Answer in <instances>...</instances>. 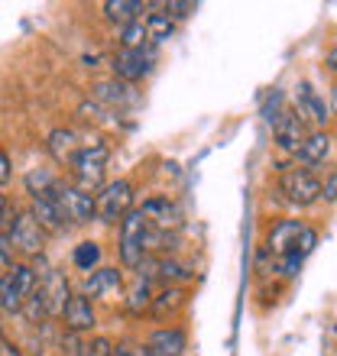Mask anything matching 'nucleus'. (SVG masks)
I'll return each mask as SVG.
<instances>
[{
  "mask_svg": "<svg viewBox=\"0 0 337 356\" xmlns=\"http://www.w3.org/2000/svg\"><path fill=\"white\" fill-rule=\"evenodd\" d=\"M146 220L150 230H162V234H175L178 227H182V207L175 201H168V197H146L143 207H136Z\"/></svg>",
  "mask_w": 337,
  "mask_h": 356,
  "instance_id": "9",
  "label": "nucleus"
},
{
  "mask_svg": "<svg viewBox=\"0 0 337 356\" xmlns=\"http://www.w3.org/2000/svg\"><path fill=\"white\" fill-rule=\"evenodd\" d=\"M185 301H188V291L185 289H178V285H166L159 295H152L150 314L156 321H162V318H168V314H175V311L185 308Z\"/></svg>",
  "mask_w": 337,
  "mask_h": 356,
  "instance_id": "20",
  "label": "nucleus"
},
{
  "mask_svg": "<svg viewBox=\"0 0 337 356\" xmlns=\"http://www.w3.org/2000/svg\"><path fill=\"white\" fill-rule=\"evenodd\" d=\"M7 211H10V204H7V197L0 195V220H3V217H7Z\"/></svg>",
  "mask_w": 337,
  "mask_h": 356,
  "instance_id": "39",
  "label": "nucleus"
},
{
  "mask_svg": "<svg viewBox=\"0 0 337 356\" xmlns=\"http://www.w3.org/2000/svg\"><path fill=\"white\" fill-rule=\"evenodd\" d=\"M301 220H292V217H285V220H276L269 230V236H266V253L272 256H285L295 250V240H299L301 234Z\"/></svg>",
  "mask_w": 337,
  "mask_h": 356,
  "instance_id": "16",
  "label": "nucleus"
},
{
  "mask_svg": "<svg viewBox=\"0 0 337 356\" xmlns=\"http://www.w3.org/2000/svg\"><path fill=\"white\" fill-rule=\"evenodd\" d=\"M295 101H299V111H295L299 117H308V120H315L318 127H328L331 123V107L324 104V97H321L308 81H299V88H295Z\"/></svg>",
  "mask_w": 337,
  "mask_h": 356,
  "instance_id": "14",
  "label": "nucleus"
},
{
  "mask_svg": "<svg viewBox=\"0 0 337 356\" xmlns=\"http://www.w3.org/2000/svg\"><path fill=\"white\" fill-rule=\"evenodd\" d=\"M279 188H282V195L299 207H308V204H315V201H321V181H318V175L308 169L282 172Z\"/></svg>",
  "mask_w": 337,
  "mask_h": 356,
  "instance_id": "8",
  "label": "nucleus"
},
{
  "mask_svg": "<svg viewBox=\"0 0 337 356\" xmlns=\"http://www.w3.org/2000/svg\"><path fill=\"white\" fill-rule=\"evenodd\" d=\"M143 356H156V353H146V350H143Z\"/></svg>",
  "mask_w": 337,
  "mask_h": 356,
  "instance_id": "42",
  "label": "nucleus"
},
{
  "mask_svg": "<svg viewBox=\"0 0 337 356\" xmlns=\"http://www.w3.org/2000/svg\"><path fill=\"white\" fill-rule=\"evenodd\" d=\"M0 356H23V350L13 343V340H7V337H0Z\"/></svg>",
  "mask_w": 337,
  "mask_h": 356,
  "instance_id": "37",
  "label": "nucleus"
},
{
  "mask_svg": "<svg viewBox=\"0 0 337 356\" xmlns=\"http://www.w3.org/2000/svg\"><path fill=\"white\" fill-rule=\"evenodd\" d=\"M111 353H113V343L107 337H94L88 343V350H84V356H111Z\"/></svg>",
  "mask_w": 337,
  "mask_h": 356,
  "instance_id": "34",
  "label": "nucleus"
},
{
  "mask_svg": "<svg viewBox=\"0 0 337 356\" xmlns=\"http://www.w3.org/2000/svg\"><path fill=\"white\" fill-rule=\"evenodd\" d=\"M19 314L29 321V324H39L42 318H49V311H46V301H42V291H39V285H36V291L29 295L26 301H23V308H19Z\"/></svg>",
  "mask_w": 337,
  "mask_h": 356,
  "instance_id": "28",
  "label": "nucleus"
},
{
  "mask_svg": "<svg viewBox=\"0 0 337 356\" xmlns=\"http://www.w3.org/2000/svg\"><path fill=\"white\" fill-rule=\"evenodd\" d=\"M334 191H337V175H334V172H331V175H328V181L321 185V197H324L328 204H334V197H337Z\"/></svg>",
  "mask_w": 337,
  "mask_h": 356,
  "instance_id": "36",
  "label": "nucleus"
},
{
  "mask_svg": "<svg viewBox=\"0 0 337 356\" xmlns=\"http://www.w3.org/2000/svg\"><path fill=\"white\" fill-rule=\"evenodd\" d=\"M58 356H62V353H58Z\"/></svg>",
  "mask_w": 337,
  "mask_h": 356,
  "instance_id": "44",
  "label": "nucleus"
},
{
  "mask_svg": "<svg viewBox=\"0 0 337 356\" xmlns=\"http://www.w3.org/2000/svg\"><path fill=\"white\" fill-rule=\"evenodd\" d=\"M152 305V289L146 279H136L130 285V291H127V311H130L133 318H140L143 311H150Z\"/></svg>",
  "mask_w": 337,
  "mask_h": 356,
  "instance_id": "25",
  "label": "nucleus"
},
{
  "mask_svg": "<svg viewBox=\"0 0 337 356\" xmlns=\"http://www.w3.org/2000/svg\"><path fill=\"white\" fill-rule=\"evenodd\" d=\"M72 263L81 272H94L97 263H101V246L94 243V240H81V243L75 246V253H72Z\"/></svg>",
  "mask_w": 337,
  "mask_h": 356,
  "instance_id": "26",
  "label": "nucleus"
},
{
  "mask_svg": "<svg viewBox=\"0 0 337 356\" xmlns=\"http://www.w3.org/2000/svg\"><path fill=\"white\" fill-rule=\"evenodd\" d=\"M315 246H318V230H311V227H301L299 240H295V250L292 253H299L301 259H308L315 253Z\"/></svg>",
  "mask_w": 337,
  "mask_h": 356,
  "instance_id": "31",
  "label": "nucleus"
},
{
  "mask_svg": "<svg viewBox=\"0 0 337 356\" xmlns=\"http://www.w3.org/2000/svg\"><path fill=\"white\" fill-rule=\"evenodd\" d=\"M143 13V3L140 0H107L104 3V17L111 19V23H117V26H130V23H136Z\"/></svg>",
  "mask_w": 337,
  "mask_h": 356,
  "instance_id": "22",
  "label": "nucleus"
},
{
  "mask_svg": "<svg viewBox=\"0 0 337 356\" xmlns=\"http://www.w3.org/2000/svg\"><path fill=\"white\" fill-rule=\"evenodd\" d=\"M130 207H133V181H127V178L107 181L101 188V195H94V220L117 224Z\"/></svg>",
  "mask_w": 337,
  "mask_h": 356,
  "instance_id": "3",
  "label": "nucleus"
},
{
  "mask_svg": "<svg viewBox=\"0 0 337 356\" xmlns=\"http://www.w3.org/2000/svg\"><path fill=\"white\" fill-rule=\"evenodd\" d=\"M162 10H166V17L175 23V19H185L191 17L198 10V3H182V0H168V3H162Z\"/></svg>",
  "mask_w": 337,
  "mask_h": 356,
  "instance_id": "32",
  "label": "nucleus"
},
{
  "mask_svg": "<svg viewBox=\"0 0 337 356\" xmlns=\"http://www.w3.org/2000/svg\"><path fill=\"white\" fill-rule=\"evenodd\" d=\"M91 97L97 104H104V107H130L136 101V91H133V85H123V81L111 78V81L91 85Z\"/></svg>",
  "mask_w": 337,
  "mask_h": 356,
  "instance_id": "19",
  "label": "nucleus"
},
{
  "mask_svg": "<svg viewBox=\"0 0 337 356\" xmlns=\"http://www.w3.org/2000/svg\"><path fill=\"white\" fill-rule=\"evenodd\" d=\"M39 291H42V301H46L49 318H58L62 308H65V301L72 298V289H68L65 272H58V269H49L46 279H39Z\"/></svg>",
  "mask_w": 337,
  "mask_h": 356,
  "instance_id": "12",
  "label": "nucleus"
},
{
  "mask_svg": "<svg viewBox=\"0 0 337 356\" xmlns=\"http://www.w3.org/2000/svg\"><path fill=\"white\" fill-rule=\"evenodd\" d=\"M0 337H3V330H0Z\"/></svg>",
  "mask_w": 337,
  "mask_h": 356,
  "instance_id": "43",
  "label": "nucleus"
},
{
  "mask_svg": "<svg viewBox=\"0 0 337 356\" xmlns=\"http://www.w3.org/2000/svg\"><path fill=\"white\" fill-rule=\"evenodd\" d=\"M152 65H156V52H152L150 46L146 49H120L111 62L113 78L123 81V85H133V81L146 78L152 72Z\"/></svg>",
  "mask_w": 337,
  "mask_h": 356,
  "instance_id": "7",
  "label": "nucleus"
},
{
  "mask_svg": "<svg viewBox=\"0 0 337 356\" xmlns=\"http://www.w3.org/2000/svg\"><path fill=\"white\" fill-rule=\"evenodd\" d=\"M282 107H285V97H282V91H272L269 97H266V104H262V117H266V123L276 120V117L282 113Z\"/></svg>",
  "mask_w": 337,
  "mask_h": 356,
  "instance_id": "33",
  "label": "nucleus"
},
{
  "mask_svg": "<svg viewBox=\"0 0 337 356\" xmlns=\"http://www.w3.org/2000/svg\"><path fill=\"white\" fill-rule=\"evenodd\" d=\"M331 149H334L331 133L315 130V133H305L301 146L295 149V159L301 162V169H308V165H321L324 159H331Z\"/></svg>",
  "mask_w": 337,
  "mask_h": 356,
  "instance_id": "13",
  "label": "nucleus"
},
{
  "mask_svg": "<svg viewBox=\"0 0 337 356\" xmlns=\"http://www.w3.org/2000/svg\"><path fill=\"white\" fill-rule=\"evenodd\" d=\"M269 127H272L276 143H279L285 152H295L301 146V140H305V123H301V117L295 111H289V107H282V113Z\"/></svg>",
  "mask_w": 337,
  "mask_h": 356,
  "instance_id": "11",
  "label": "nucleus"
},
{
  "mask_svg": "<svg viewBox=\"0 0 337 356\" xmlns=\"http://www.w3.org/2000/svg\"><path fill=\"white\" fill-rule=\"evenodd\" d=\"M3 272H7V269H3V266H0V279H3Z\"/></svg>",
  "mask_w": 337,
  "mask_h": 356,
  "instance_id": "41",
  "label": "nucleus"
},
{
  "mask_svg": "<svg viewBox=\"0 0 337 356\" xmlns=\"http://www.w3.org/2000/svg\"><path fill=\"white\" fill-rule=\"evenodd\" d=\"M143 26H146V39H150V46H159V42L172 39V33H175V23H172L166 13H150V17L143 19Z\"/></svg>",
  "mask_w": 337,
  "mask_h": 356,
  "instance_id": "24",
  "label": "nucleus"
},
{
  "mask_svg": "<svg viewBox=\"0 0 337 356\" xmlns=\"http://www.w3.org/2000/svg\"><path fill=\"white\" fill-rule=\"evenodd\" d=\"M107 159H111V146L104 140L84 143L78 156L72 159V175H75V188L78 191H101L104 188V172H107Z\"/></svg>",
  "mask_w": 337,
  "mask_h": 356,
  "instance_id": "1",
  "label": "nucleus"
},
{
  "mask_svg": "<svg viewBox=\"0 0 337 356\" xmlns=\"http://www.w3.org/2000/svg\"><path fill=\"white\" fill-rule=\"evenodd\" d=\"M46 149L49 156L58 162V165H72V159L78 156L81 143H78V133L68 130V127H56V130L46 136Z\"/></svg>",
  "mask_w": 337,
  "mask_h": 356,
  "instance_id": "17",
  "label": "nucleus"
},
{
  "mask_svg": "<svg viewBox=\"0 0 337 356\" xmlns=\"http://www.w3.org/2000/svg\"><path fill=\"white\" fill-rule=\"evenodd\" d=\"M195 275V269L185 263H178V259H168V256H159L156 259V275L152 279H162L166 285H175V282H188Z\"/></svg>",
  "mask_w": 337,
  "mask_h": 356,
  "instance_id": "23",
  "label": "nucleus"
},
{
  "mask_svg": "<svg viewBox=\"0 0 337 356\" xmlns=\"http://www.w3.org/2000/svg\"><path fill=\"white\" fill-rule=\"evenodd\" d=\"M123 289V272L113 269V266H104V269H94L81 285L84 298H101V295H111V291Z\"/></svg>",
  "mask_w": 337,
  "mask_h": 356,
  "instance_id": "18",
  "label": "nucleus"
},
{
  "mask_svg": "<svg viewBox=\"0 0 337 356\" xmlns=\"http://www.w3.org/2000/svg\"><path fill=\"white\" fill-rule=\"evenodd\" d=\"M49 197H52L62 224L81 227V224H91L94 220V195H88V191H78L75 185L56 181V185L49 188Z\"/></svg>",
  "mask_w": 337,
  "mask_h": 356,
  "instance_id": "2",
  "label": "nucleus"
},
{
  "mask_svg": "<svg viewBox=\"0 0 337 356\" xmlns=\"http://www.w3.org/2000/svg\"><path fill=\"white\" fill-rule=\"evenodd\" d=\"M120 46H123V49H146V46H150L143 19H136V23H130V26L120 29Z\"/></svg>",
  "mask_w": 337,
  "mask_h": 356,
  "instance_id": "27",
  "label": "nucleus"
},
{
  "mask_svg": "<svg viewBox=\"0 0 337 356\" xmlns=\"http://www.w3.org/2000/svg\"><path fill=\"white\" fill-rule=\"evenodd\" d=\"M188 347V334L182 327H156L146 340V353L156 356H182Z\"/></svg>",
  "mask_w": 337,
  "mask_h": 356,
  "instance_id": "15",
  "label": "nucleus"
},
{
  "mask_svg": "<svg viewBox=\"0 0 337 356\" xmlns=\"http://www.w3.org/2000/svg\"><path fill=\"white\" fill-rule=\"evenodd\" d=\"M0 266H3V269L13 266V250H10V243H7V234H0Z\"/></svg>",
  "mask_w": 337,
  "mask_h": 356,
  "instance_id": "35",
  "label": "nucleus"
},
{
  "mask_svg": "<svg viewBox=\"0 0 337 356\" xmlns=\"http://www.w3.org/2000/svg\"><path fill=\"white\" fill-rule=\"evenodd\" d=\"M36 285L39 282L26 263H13L3 272V279H0V308L10 311V314H19L23 301L36 291Z\"/></svg>",
  "mask_w": 337,
  "mask_h": 356,
  "instance_id": "4",
  "label": "nucleus"
},
{
  "mask_svg": "<svg viewBox=\"0 0 337 356\" xmlns=\"http://www.w3.org/2000/svg\"><path fill=\"white\" fill-rule=\"evenodd\" d=\"M301 259L299 253H285V256H276V272H279L285 282H292V279H299V272H301Z\"/></svg>",
  "mask_w": 337,
  "mask_h": 356,
  "instance_id": "30",
  "label": "nucleus"
},
{
  "mask_svg": "<svg viewBox=\"0 0 337 356\" xmlns=\"http://www.w3.org/2000/svg\"><path fill=\"white\" fill-rule=\"evenodd\" d=\"M7 243L10 250H19L23 256H42V243H46V234L39 230V224L33 220L29 211H13V220L7 227Z\"/></svg>",
  "mask_w": 337,
  "mask_h": 356,
  "instance_id": "5",
  "label": "nucleus"
},
{
  "mask_svg": "<svg viewBox=\"0 0 337 356\" xmlns=\"http://www.w3.org/2000/svg\"><path fill=\"white\" fill-rule=\"evenodd\" d=\"M29 214H33V220L39 224V230L42 234H58L62 230V217H58V211H56V204H52V197H49V191L46 195H33V207H29Z\"/></svg>",
  "mask_w": 337,
  "mask_h": 356,
  "instance_id": "21",
  "label": "nucleus"
},
{
  "mask_svg": "<svg viewBox=\"0 0 337 356\" xmlns=\"http://www.w3.org/2000/svg\"><path fill=\"white\" fill-rule=\"evenodd\" d=\"M58 178L52 175L49 169H33V172H26V191L29 195H46L49 188L56 185Z\"/></svg>",
  "mask_w": 337,
  "mask_h": 356,
  "instance_id": "29",
  "label": "nucleus"
},
{
  "mask_svg": "<svg viewBox=\"0 0 337 356\" xmlns=\"http://www.w3.org/2000/svg\"><path fill=\"white\" fill-rule=\"evenodd\" d=\"M111 356H133V353H130L127 347H113V353H111Z\"/></svg>",
  "mask_w": 337,
  "mask_h": 356,
  "instance_id": "40",
  "label": "nucleus"
},
{
  "mask_svg": "<svg viewBox=\"0 0 337 356\" xmlns=\"http://www.w3.org/2000/svg\"><path fill=\"white\" fill-rule=\"evenodd\" d=\"M58 318L65 321L68 334H78V337L91 334L94 324H97V314H94L91 298H84V295H72V298L65 301V308H62V314H58Z\"/></svg>",
  "mask_w": 337,
  "mask_h": 356,
  "instance_id": "10",
  "label": "nucleus"
},
{
  "mask_svg": "<svg viewBox=\"0 0 337 356\" xmlns=\"http://www.w3.org/2000/svg\"><path fill=\"white\" fill-rule=\"evenodd\" d=\"M7 178H10V156L0 149V185H7Z\"/></svg>",
  "mask_w": 337,
  "mask_h": 356,
  "instance_id": "38",
  "label": "nucleus"
},
{
  "mask_svg": "<svg viewBox=\"0 0 337 356\" xmlns=\"http://www.w3.org/2000/svg\"><path fill=\"white\" fill-rule=\"evenodd\" d=\"M143 240H146V220H143V214L136 207H130V211L120 217V263L127 266V269H136L140 259L146 256Z\"/></svg>",
  "mask_w": 337,
  "mask_h": 356,
  "instance_id": "6",
  "label": "nucleus"
}]
</instances>
